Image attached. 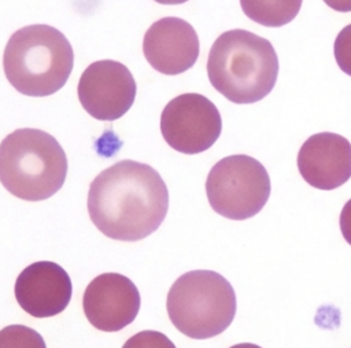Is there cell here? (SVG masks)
<instances>
[{"mask_svg": "<svg viewBox=\"0 0 351 348\" xmlns=\"http://www.w3.org/2000/svg\"><path fill=\"white\" fill-rule=\"evenodd\" d=\"M143 52L159 73L177 75L189 70L199 56V37L186 21L166 16L154 22L144 34Z\"/></svg>", "mask_w": 351, "mask_h": 348, "instance_id": "8fae6325", "label": "cell"}, {"mask_svg": "<svg viewBox=\"0 0 351 348\" xmlns=\"http://www.w3.org/2000/svg\"><path fill=\"white\" fill-rule=\"evenodd\" d=\"M270 177L261 162L248 155H230L217 162L206 181L213 210L234 221L256 215L270 196Z\"/></svg>", "mask_w": 351, "mask_h": 348, "instance_id": "8992f818", "label": "cell"}, {"mask_svg": "<svg viewBox=\"0 0 351 348\" xmlns=\"http://www.w3.org/2000/svg\"><path fill=\"white\" fill-rule=\"evenodd\" d=\"M303 0H240L243 12L267 27H281L298 15Z\"/></svg>", "mask_w": 351, "mask_h": 348, "instance_id": "4fadbf2b", "label": "cell"}, {"mask_svg": "<svg viewBox=\"0 0 351 348\" xmlns=\"http://www.w3.org/2000/svg\"><path fill=\"white\" fill-rule=\"evenodd\" d=\"M326 5L339 12H350L351 11V0H324Z\"/></svg>", "mask_w": 351, "mask_h": 348, "instance_id": "ac0fdd59", "label": "cell"}, {"mask_svg": "<svg viewBox=\"0 0 351 348\" xmlns=\"http://www.w3.org/2000/svg\"><path fill=\"white\" fill-rule=\"evenodd\" d=\"M167 314L185 336L211 338L225 332L236 315V293L229 281L211 270H193L176 279L167 293Z\"/></svg>", "mask_w": 351, "mask_h": 348, "instance_id": "5b68a950", "label": "cell"}, {"mask_svg": "<svg viewBox=\"0 0 351 348\" xmlns=\"http://www.w3.org/2000/svg\"><path fill=\"white\" fill-rule=\"evenodd\" d=\"M333 53L340 70L347 75H351V23L343 27L336 36Z\"/></svg>", "mask_w": 351, "mask_h": 348, "instance_id": "2e32d148", "label": "cell"}, {"mask_svg": "<svg viewBox=\"0 0 351 348\" xmlns=\"http://www.w3.org/2000/svg\"><path fill=\"white\" fill-rule=\"evenodd\" d=\"M73 63L71 44L49 25H29L16 30L3 53L8 82L32 97L56 93L67 82Z\"/></svg>", "mask_w": 351, "mask_h": 348, "instance_id": "3957f363", "label": "cell"}, {"mask_svg": "<svg viewBox=\"0 0 351 348\" xmlns=\"http://www.w3.org/2000/svg\"><path fill=\"white\" fill-rule=\"evenodd\" d=\"M0 348H47L41 334L25 325H10L0 330Z\"/></svg>", "mask_w": 351, "mask_h": 348, "instance_id": "5bb4252c", "label": "cell"}, {"mask_svg": "<svg viewBox=\"0 0 351 348\" xmlns=\"http://www.w3.org/2000/svg\"><path fill=\"white\" fill-rule=\"evenodd\" d=\"M67 158L51 134L18 129L0 142V182L14 196L41 201L64 184Z\"/></svg>", "mask_w": 351, "mask_h": 348, "instance_id": "277c9868", "label": "cell"}, {"mask_svg": "<svg viewBox=\"0 0 351 348\" xmlns=\"http://www.w3.org/2000/svg\"><path fill=\"white\" fill-rule=\"evenodd\" d=\"M207 75L211 85L232 103L251 104L274 88L278 58L269 40L248 30H228L210 49Z\"/></svg>", "mask_w": 351, "mask_h": 348, "instance_id": "7a4b0ae2", "label": "cell"}, {"mask_svg": "<svg viewBox=\"0 0 351 348\" xmlns=\"http://www.w3.org/2000/svg\"><path fill=\"white\" fill-rule=\"evenodd\" d=\"M169 208V192L159 173L134 160H121L103 170L88 192V212L107 237L137 241L152 234Z\"/></svg>", "mask_w": 351, "mask_h": 348, "instance_id": "6da1fadb", "label": "cell"}, {"mask_svg": "<svg viewBox=\"0 0 351 348\" xmlns=\"http://www.w3.org/2000/svg\"><path fill=\"white\" fill-rule=\"evenodd\" d=\"M155 1H158L160 4H182L188 0H155Z\"/></svg>", "mask_w": 351, "mask_h": 348, "instance_id": "ffe728a7", "label": "cell"}, {"mask_svg": "<svg viewBox=\"0 0 351 348\" xmlns=\"http://www.w3.org/2000/svg\"><path fill=\"white\" fill-rule=\"evenodd\" d=\"M339 223H340V230L344 240L351 245V199L344 204L340 212Z\"/></svg>", "mask_w": 351, "mask_h": 348, "instance_id": "e0dca14e", "label": "cell"}, {"mask_svg": "<svg viewBox=\"0 0 351 348\" xmlns=\"http://www.w3.org/2000/svg\"><path fill=\"white\" fill-rule=\"evenodd\" d=\"M222 119L211 100L199 93H182L170 100L160 115L165 141L177 152L195 155L218 140Z\"/></svg>", "mask_w": 351, "mask_h": 348, "instance_id": "52a82bcc", "label": "cell"}, {"mask_svg": "<svg viewBox=\"0 0 351 348\" xmlns=\"http://www.w3.org/2000/svg\"><path fill=\"white\" fill-rule=\"evenodd\" d=\"M21 308L34 318H49L69 306L73 285L69 274L55 262L41 260L25 267L14 286Z\"/></svg>", "mask_w": 351, "mask_h": 348, "instance_id": "30bf717a", "label": "cell"}, {"mask_svg": "<svg viewBox=\"0 0 351 348\" xmlns=\"http://www.w3.org/2000/svg\"><path fill=\"white\" fill-rule=\"evenodd\" d=\"M229 348H262L256 344H252V343H240V344H236V345H232Z\"/></svg>", "mask_w": 351, "mask_h": 348, "instance_id": "d6986e66", "label": "cell"}, {"mask_svg": "<svg viewBox=\"0 0 351 348\" xmlns=\"http://www.w3.org/2000/svg\"><path fill=\"white\" fill-rule=\"evenodd\" d=\"M137 286L119 273L95 277L82 296V308L89 323L101 332H118L132 323L140 310Z\"/></svg>", "mask_w": 351, "mask_h": 348, "instance_id": "9c48e42d", "label": "cell"}, {"mask_svg": "<svg viewBox=\"0 0 351 348\" xmlns=\"http://www.w3.org/2000/svg\"><path fill=\"white\" fill-rule=\"evenodd\" d=\"M298 169L313 188L336 189L351 178V144L336 133L313 134L299 149Z\"/></svg>", "mask_w": 351, "mask_h": 348, "instance_id": "7c38bea8", "label": "cell"}, {"mask_svg": "<svg viewBox=\"0 0 351 348\" xmlns=\"http://www.w3.org/2000/svg\"><path fill=\"white\" fill-rule=\"evenodd\" d=\"M136 90L129 69L111 59L89 64L77 89L82 108L99 121H115L125 115L134 103Z\"/></svg>", "mask_w": 351, "mask_h": 348, "instance_id": "ba28073f", "label": "cell"}, {"mask_svg": "<svg viewBox=\"0 0 351 348\" xmlns=\"http://www.w3.org/2000/svg\"><path fill=\"white\" fill-rule=\"evenodd\" d=\"M122 348H176V345L160 332L143 330L128 338Z\"/></svg>", "mask_w": 351, "mask_h": 348, "instance_id": "9a60e30c", "label": "cell"}]
</instances>
